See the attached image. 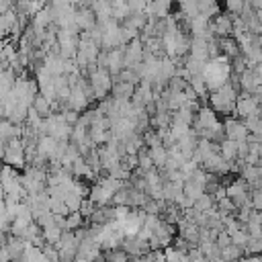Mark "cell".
Returning a JSON list of instances; mask_svg holds the SVG:
<instances>
[{
    "instance_id": "1",
    "label": "cell",
    "mask_w": 262,
    "mask_h": 262,
    "mask_svg": "<svg viewBox=\"0 0 262 262\" xmlns=\"http://www.w3.org/2000/svg\"><path fill=\"white\" fill-rule=\"evenodd\" d=\"M229 78H231V59H227L225 55L209 59V63L205 66V72H203V80H205L209 94L223 88L229 82Z\"/></svg>"
},
{
    "instance_id": "2",
    "label": "cell",
    "mask_w": 262,
    "mask_h": 262,
    "mask_svg": "<svg viewBox=\"0 0 262 262\" xmlns=\"http://www.w3.org/2000/svg\"><path fill=\"white\" fill-rule=\"evenodd\" d=\"M239 96V88H235L231 82H227L223 88L215 90L209 94V106L217 113V115H225L229 117L231 113L235 115V100Z\"/></svg>"
},
{
    "instance_id": "3",
    "label": "cell",
    "mask_w": 262,
    "mask_h": 262,
    "mask_svg": "<svg viewBox=\"0 0 262 262\" xmlns=\"http://www.w3.org/2000/svg\"><path fill=\"white\" fill-rule=\"evenodd\" d=\"M86 78H88V82H90V86H92V92H94V98L100 102V100H104L106 96H111V90H113V76L108 74V70H104V68H94V70H90L88 74H86Z\"/></svg>"
},
{
    "instance_id": "4",
    "label": "cell",
    "mask_w": 262,
    "mask_h": 262,
    "mask_svg": "<svg viewBox=\"0 0 262 262\" xmlns=\"http://www.w3.org/2000/svg\"><path fill=\"white\" fill-rule=\"evenodd\" d=\"M252 188L244 178H233V182L225 188V196L235 205V209H242L246 205H252Z\"/></svg>"
},
{
    "instance_id": "5",
    "label": "cell",
    "mask_w": 262,
    "mask_h": 262,
    "mask_svg": "<svg viewBox=\"0 0 262 262\" xmlns=\"http://www.w3.org/2000/svg\"><path fill=\"white\" fill-rule=\"evenodd\" d=\"M4 164L12 166L14 170H25L27 168V156H25V145H23V139L16 137V139H10L6 143V154H4Z\"/></svg>"
},
{
    "instance_id": "6",
    "label": "cell",
    "mask_w": 262,
    "mask_h": 262,
    "mask_svg": "<svg viewBox=\"0 0 262 262\" xmlns=\"http://www.w3.org/2000/svg\"><path fill=\"white\" fill-rule=\"evenodd\" d=\"M260 115H262V108L258 104V98L254 94L239 92V96L235 100V117L244 121L248 117H260Z\"/></svg>"
},
{
    "instance_id": "7",
    "label": "cell",
    "mask_w": 262,
    "mask_h": 262,
    "mask_svg": "<svg viewBox=\"0 0 262 262\" xmlns=\"http://www.w3.org/2000/svg\"><path fill=\"white\" fill-rule=\"evenodd\" d=\"M221 123H223V129H225V139H231V141H237V143L248 139L250 131L246 129L244 121H242V119H237L235 115L225 117Z\"/></svg>"
},
{
    "instance_id": "8",
    "label": "cell",
    "mask_w": 262,
    "mask_h": 262,
    "mask_svg": "<svg viewBox=\"0 0 262 262\" xmlns=\"http://www.w3.org/2000/svg\"><path fill=\"white\" fill-rule=\"evenodd\" d=\"M211 29H213V35L217 39H227V37H233V16L229 12H219L213 20H211Z\"/></svg>"
},
{
    "instance_id": "9",
    "label": "cell",
    "mask_w": 262,
    "mask_h": 262,
    "mask_svg": "<svg viewBox=\"0 0 262 262\" xmlns=\"http://www.w3.org/2000/svg\"><path fill=\"white\" fill-rule=\"evenodd\" d=\"M221 121H219V115L207 104V106H201L199 108V113H196V117H194V125H192V129L194 131H209V129H213L215 125H219Z\"/></svg>"
},
{
    "instance_id": "10",
    "label": "cell",
    "mask_w": 262,
    "mask_h": 262,
    "mask_svg": "<svg viewBox=\"0 0 262 262\" xmlns=\"http://www.w3.org/2000/svg\"><path fill=\"white\" fill-rule=\"evenodd\" d=\"M121 250L129 258H141V256H147L151 252L149 250V242H145L141 237H125L123 244H121Z\"/></svg>"
},
{
    "instance_id": "11",
    "label": "cell",
    "mask_w": 262,
    "mask_h": 262,
    "mask_svg": "<svg viewBox=\"0 0 262 262\" xmlns=\"http://www.w3.org/2000/svg\"><path fill=\"white\" fill-rule=\"evenodd\" d=\"M141 61H143V43L137 37L125 47V70H135Z\"/></svg>"
},
{
    "instance_id": "12",
    "label": "cell",
    "mask_w": 262,
    "mask_h": 262,
    "mask_svg": "<svg viewBox=\"0 0 262 262\" xmlns=\"http://www.w3.org/2000/svg\"><path fill=\"white\" fill-rule=\"evenodd\" d=\"M106 70H108L111 76H117V74H121L125 70V47L108 51V55H106Z\"/></svg>"
},
{
    "instance_id": "13",
    "label": "cell",
    "mask_w": 262,
    "mask_h": 262,
    "mask_svg": "<svg viewBox=\"0 0 262 262\" xmlns=\"http://www.w3.org/2000/svg\"><path fill=\"white\" fill-rule=\"evenodd\" d=\"M76 27H78V31L80 33H84V31H92L94 27H96V14L90 10V4L86 6V8H80V10H76Z\"/></svg>"
},
{
    "instance_id": "14",
    "label": "cell",
    "mask_w": 262,
    "mask_h": 262,
    "mask_svg": "<svg viewBox=\"0 0 262 262\" xmlns=\"http://www.w3.org/2000/svg\"><path fill=\"white\" fill-rule=\"evenodd\" d=\"M133 92H135V84H129V82H113L111 96L115 100H131L133 98Z\"/></svg>"
},
{
    "instance_id": "15",
    "label": "cell",
    "mask_w": 262,
    "mask_h": 262,
    "mask_svg": "<svg viewBox=\"0 0 262 262\" xmlns=\"http://www.w3.org/2000/svg\"><path fill=\"white\" fill-rule=\"evenodd\" d=\"M25 248H27V242H23V239H18V237H14V235H8V242H6V246H4V250L8 252V256H10L12 262L23 258Z\"/></svg>"
},
{
    "instance_id": "16",
    "label": "cell",
    "mask_w": 262,
    "mask_h": 262,
    "mask_svg": "<svg viewBox=\"0 0 262 262\" xmlns=\"http://www.w3.org/2000/svg\"><path fill=\"white\" fill-rule=\"evenodd\" d=\"M145 14L147 18H166L170 14V2H147Z\"/></svg>"
},
{
    "instance_id": "17",
    "label": "cell",
    "mask_w": 262,
    "mask_h": 262,
    "mask_svg": "<svg viewBox=\"0 0 262 262\" xmlns=\"http://www.w3.org/2000/svg\"><path fill=\"white\" fill-rule=\"evenodd\" d=\"M219 47H221V55H225L227 59H235L242 55L239 51V45L233 37H227V39H219Z\"/></svg>"
},
{
    "instance_id": "18",
    "label": "cell",
    "mask_w": 262,
    "mask_h": 262,
    "mask_svg": "<svg viewBox=\"0 0 262 262\" xmlns=\"http://www.w3.org/2000/svg\"><path fill=\"white\" fill-rule=\"evenodd\" d=\"M190 57H196V59H203V61H209V41L205 39H194L192 37V43H190Z\"/></svg>"
},
{
    "instance_id": "19",
    "label": "cell",
    "mask_w": 262,
    "mask_h": 262,
    "mask_svg": "<svg viewBox=\"0 0 262 262\" xmlns=\"http://www.w3.org/2000/svg\"><path fill=\"white\" fill-rule=\"evenodd\" d=\"M219 154H221V158H223L225 162H229V164L237 162V141L223 139V141L219 143Z\"/></svg>"
},
{
    "instance_id": "20",
    "label": "cell",
    "mask_w": 262,
    "mask_h": 262,
    "mask_svg": "<svg viewBox=\"0 0 262 262\" xmlns=\"http://www.w3.org/2000/svg\"><path fill=\"white\" fill-rule=\"evenodd\" d=\"M129 16H131L129 4H127V2H123V0H115V2H113V18H115L119 25H123Z\"/></svg>"
},
{
    "instance_id": "21",
    "label": "cell",
    "mask_w": 262,
    "mask_h": 262,
    "mask_svg": "<svg viewBox=\"0 0 262 262\" xmlns=\"http://www.w3.org/2000/svg\"><path fill=\"white\" fill-rule=\"evenodd\" d=\"M41 229H43V237H45V242H47L49 246H55V244L61 239V235H63V229H59V227L55 225V221L49 223V225H45V227H41Z\"/></svg>"
},
{
    "instance_id": "22",
    "label": "cell",
    "mask_w": 262,
    "mask_h": 262,
    "mask_svg": "<svg viewBox=\"0 0 262 262\" xmlns=\"http://www.w3.org/2000/svg\"><path fill=\"white\" fill-rule=\"evenodd\" d=\"M219 12H221V6L217 2H213V0H201L199 2V14H203V16L213 20Z\"/></svg>"
},
{
    "instance_id": "23",
    "label": "cell",
    "mask_w": 262,
    "mask_h": 262,
    "mask_svg": "<svg viewBox=\"0 0 262 262\" xmlns=\"http://www.w3.org/2000/svg\"><path fill=\"white\" fill-rule=\"evenodd\" d=\"M33 108H35L43 119H47V117H51V115H53V111H51V102H49L41 92L35 96V100H33Z\"/></svg>"
},
{
    "instance_id": "24",
    "label": "cell",
    "mask_w": 262,
    "mask_h": 262,
    "mask_svg": "<svg viewBox=\"0 0 262 262\" xmlns=\"http://www.w3.org/2000/svg\"><path fill=\"white\" fill-rule=\"evenodd\" d=\"M149 158H151L154 166H156L158 170H162V168L166 166V162H168V149H166L164 145L151 147V149H149Z\"/></svg>"
},
{
    "instance_id": "25",
    "label": "cell",
    "mask_w": 262,
    "mask_h": 262,
    "mask_svg": "<svg viewBox=\"0 0 262 262\" xmlns=\"http://www.w3.org/2000/svg\"><path fill=\"white\" fill-rule=\"evenodd\" d=\"M182 190H184V196L190 199V201H196L199 196L205 194V186L199 184V182H194V180H186L184 186H182Z\"/></svg>"
},
{
    "instance_id": "26",
    "label": "cell",
    "mask_w": 262,
    "mask_h": 262,
    "mask_svg": "<svg viewBox=\"0 0 262 262\" xmlns=\"http://www.w3.org/2000/svg\"><path fill=\"white\" fill-rule=\"evenodd\" d=\"M246 256V252L242 250V248H237V246H227V248H223L221 250V254H219V258L223 260V262H237V260H242Z\"/></svg>"
},
{
    "instance_id": "27",
    "label": "cell",
    "mask_w": 262,
    "mask_h": 262,
    "mask_svg": "<svg viewBox=\"0 0 262 262\" xmlns=\"http://www.w3.org/2000/svg\"><path fill=\"white\" fill-rule=\"evenodd\" d=\"M246 231H248L250 237H262V223H260V213L258 211H254L252 217L248 219Z\"/></svg>"
},
{
    "instance_id": "28",
    "label": "cell",
    "mask_w": 262,
    "mask_h": 262,
    "mask_svg": "<svg viewBox=\"0 0 262 262\" xmlns=\"http://www.w3.org/2000/svg\"><path fill=\"white\" fill-rule=\"evenodd\" d=\"M88 221L82 217V213L80 211H76V213H70L68 217H66V231H76V229H80V227H84Z\"/></svg>"
},
{
    "instance_id": "29",
    "label": "cell",
    "mask_w": 262,
    "mask_h": 262,
    "mask_svg": "<svg viewBox=\"0 0 262 262\" xmlns=\"http://www.w3.org/2000/svg\"><path fill=\"white\" fill-rule=\"evenodd\" d=\"M137 160H139V168H141L143 172H149V170L156 168L154 162H151V158H149V147H145V145L137 151Z\"/></svg>"
},
{
    "instance_id": "30",
    "label": "cell",
    "mask_w": 262,
    "mask_h": 262,
    "mask_svg": "<svg viewBox=\"0 0 262 262\" xmlns=\"http://www.w3.org/2000/svg\"><path fill=\"white\" fill-rule=\"evenodd\" d=\"M213 207H215V201H213V196L205 192L203 196H199V199L194 201V207H192V209H194L196 213H205V211H209V209H213Z\"/></svg>"
},
{
    "instance_id": "31",
    "label": "cell",
    "mask_w": 262,
    "mask_h": 262,
    "mask_svg": "<svg viewBox=\"0 0 262 262\" xmlns=\"http://www.w3.org/2000/svg\"><path fill=\"white\" fill-rule=\"evenodd\" d=\"M244 252H246V256H260L262 254V237H250Z\"/></svg>"
},
{
    "instance_id": "32",
    "label": "cell",
    "mask_w": 262,
    "mask_h": 262,
    "mask_svg": "<svg viewBox=\"0 0 262 262\" xmlns=\"http://www.w3.org/2000/svg\"><path fill=\"white\" fill-rule=\"evenodd\" d=\"M248 239H250V235H248L246 227H244V229H239V231H235V233L231 235V244H233V246H237V248H242V250H246Z\"/></svg>"
},
{
    "instance_id": "33",
    "label": "cell",
    "mask_w": 262,
    "mask_h": 262,
    "mask_svg": "<svg viewBox=\"0 0 262 262\" xmlns=\"http://www.w3.org/2000/svg\"><path fill=\"white\" fill-rule=\"evenodd\" d=\"M244 6H246V2H242V0H227V2H225V10H227L231 16H239L242 10H244Z\"/></svg>"
},
{
    "instance_id": "34",
    "label": "cell",
    "mask_w": 262,
    "mask_h": 262,
    "mask_svg": "<svg viewBox=\"0 0 262 262\" xmlns=\"http://www.w3.org/2000/svg\"><path fill=\"white\" fill-rule=\"evenodd\" d=\"M106 256V262H129V256L119 248V250H111V252H104Z\"/></svg>"
},
{
    "instance_id": "35",
    "label": "cell",
    "mask_w": 262,
    "mask_h": 262,
    "mask_svg": "<svg viewBox=\"0 0 262 262\" xmlns=\"http://www.w3.org/2000/svg\"><path fill=\"white\" fill-rule=\"evenodd\" d=\"M129 215H131V209L129 207H115V221L117 223H123Z\"/></svg>"
},
{
    "instance_id": "36",
    "label": "cell",
    "mask_w": 262,
    "mask_h": 262,
    "mask_svg": "<svg viewBox=\"0 0 262 262\" xmlns=\"http://www.w3.org/2000/svg\"><path fill=\"white\" fill-rule=\"evenodd\" d=\"M252 207H254V211H262V190H258V188H252Z\"/></svg>"
},
{
    "instance_id": "37",
    "label": "cell",
    "mask_w": 262,
    "mask_h": 262,
    "mask_svg": "<svg viewBox=\"0 0 262 262\" xmlns=\"http://www.w3.org/2000/svg\"><path fill=\"white\" fill-rule=\"evenodd\" d=\"M215 244L219 246V250H223V248H227V246H231V237H229V233H227V231H221V233L217 235V239H215Z\"/></svg>"
},
{
    "instance_id": "38",
    "label": "cell",
    "mask_w": 262,
    "mask_h": 262,
    "mask_svg": "<svg viewBox=\"0 0 262 262\" xmlns=\"http://www.w3.org/2000/svg\"><path fill=\"white\" fill-rule=\"evenodd\" d=\"M4 154H6V143L0 141V160H4Z\"/></svg>"
},
{
    "instance_id": "39",
    "label": "cell",
    "mask_w": 262,
    "mask_h": 262,
    "mask_svg": "<svg viewBox=\"0 0 262 262\" xmlns=\"http://www.w3.org/2000/svg\"><path fill=\"white\" fill-rule=\"evenodd\" d=\"M129 262H145V258L141 256V258H129Z\"/></svg>"
},
{
    "instance_id": "40",
    "label": "cell",
    "mask_w": 262,
    "mask_h": 262,
    "mask_svg": "<svg viewBox=\"0 0 262 262\" xmlns=\"http://www.w3.org/2000/svg\"><path fill=\"white\" fill-rule=\"evenodd\" d=\"M258 156H260V164H262V143L258 145Z\"/></svg>"
},
{
    "instance_id": "41",
    "label": "cell",
    "mask_w": 262,
    "mask_h": 262,
    "mask_svg": "<svg viewBox=\"0 0 262 262\" xmlns=\"http://www.w3.org/2000/svg\"><path fill=\"white\" fill-rule=\"evenodd\" d=\"M256 16H258V20H260V25H262V10H256Z\"/></svg>"
},
{
    "instance_id": "42",
    "label": "cell",
    "mask_w": 262,
    "mask_h": 262,
    "mask_svg": "<svg viewBox=\"0 0 262 262\" xmlns=\"http://www.w3.org/2000/svg\"><path fill=\"white\" fill-rule=\"evenodd\" d=\"M258 43H260V47H262V35H260V37H258Z\"/></svg>"
},
{
    "instance_id": "43",
    "label": "cell",
    "mask_w": 262,
    "mask_h": 262,
    "mask_svg": "<svg viewBox=\"0 0 262 262\" xmlns=\"http://www.w3.org/2000/svg\"><path fill=\"white\" fill-rule=\"evenodd\" d=\"M258 190H262V180H260V184H258Z\"/></svg>"
}]
</instances>
